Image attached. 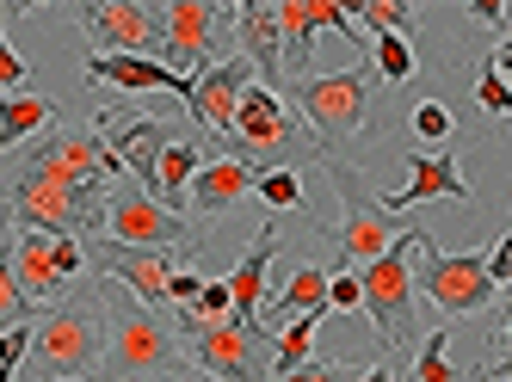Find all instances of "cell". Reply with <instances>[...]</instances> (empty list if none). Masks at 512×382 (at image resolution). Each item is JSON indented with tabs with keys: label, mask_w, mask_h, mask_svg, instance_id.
<instances>
[{
	"label": "cell",
	"mask_w": 512,
	"mask_h": 382,
	"mask_svg": "<svg viewBox=\"0 0 512 382\" xmlns=\"http://www.w3.org/2000/svg\"><path fill=\"white\" fill-rule=\"evenodd\" d=\"M500 352L512 358V309H506V321H500Z\"/></svg>",
	"instance_id": "b9f144b4"
},
{
	"label": "cell",
	"mask_w": 512,
	"mask_h": 382,
	"mask_svg": "<svg viewBox=\"0 0 512 382\" xmlns=\"http://www.w3.org/2000/svg\"><path fill=\"white\" fill-rule=\"evenodd\" d=\"M426 241H432L426 228L408 222V235H401L377 265H364V315L377 321L383 346H414V253Z\"/></svg>",
	"instance_id": "52a82bcc"
},
{
	"label": "cell",
	"mask_w": 512,
	"mask_h": 382,
	"mask_svg": "<svg viewBox=\"0 0 512 382\" xmlns=\"http://www.w3.org/2000/svg\"><path fill=\"white\" fill-rule=\"evenodd\" d=\"M179 259H192V253H155V247H124V241H112V235H99V241H87V265L99 278H118L130 296H142L155 315H173V296H167V284H173V272H179Z\"/></svg>",
	"instance_id": "9c48e42d"
},
{
	"label": "cell",
	"mask_w": 512,
	"mask_h": 382,
	"mask_svg": "<svg viewBox=\"0 0 512 382\" xmlns=\"http://www.w3.org/2000/svg\"><path fill=\"white\" fill-rule=\"evenodd\" d=\"M278 31H284V87L315 74V37L327 31L321 25V7L315 0H278Z\"/></svg>",
	"instance_id": "ffe728a7"
},
{
	"label": "cell",
	"mask_w": 512,
	"mask_h": 382,
	"mask_svg": "<svg viewBox=\"0 0 512 382\" xmlns=\"http://www.w3.org/2000/svg\"><path fill=\"white\" fill-rule=\"evenodd\" d=\"M173 333L186 339L192 370H204L210 382H272V352H278V333H266L260 321H198L192 309H173L167 315Z\"/></svg>",
	"instance_id": "5b68a950"
},
{
	"label": "cell",
	"mask_w": 512,
	"mask_h": 382,
	"mask_svg": "<svg viewBox=\"0 0 512 382\" xmlns=\"http://www.w3.org/2000/svg\"><path fill=\"white\" fill-rule=\"evenodd\" d=\"M469 13H482V19H494V25H506V19H512V13L500 7V0H475V7H469Z\"/></svg>",
	"instance_id": "f35d334b"
},
{
	"label": "cell",
	"mask_w": 512,
	"mask_h": 382,
	"mask_svg": "<svg viewBox=\"0 0 512 382\" xmlns=\"http://www.w3.org/2000/svg\"><path fill=\"white\" fill-rule=\"evenodd\" d=\"M56 124V105L38 99V93H0V155H13V148L50 136Z\"/></svg>",
	"instance_id": "603a6c76"
},
{
	"label": "cell",
	"mask_w": 512,
	"mask_h": 382,
	"mask_svg": "<svg viewBox=\"0 0 512 382\" xmlns=\"http://www.w3.org/2000/svg\"><path fill=\"white\" fill-rule=\"evenodd\" d=\"M327 278H334V272H321V265H303V272L297 278H290L272 302H266V309H260V327L272 333V327H290V321H303V315H334V309H327Z\"/></svg>",
	"instance_id": "44dd1931"
},
{
	"label": "cell",
	"mask_w": 512,
	"mask_h": 382,
	"mask_svg": "<svg viewBox=\"0 0 512 382\" xmlns=\"http://www.w3.org/2000/svg\"><path fill=\"white\" fill-rule=\"evenodd\" d=\"M25 81H31V68H25V56L7 44V31H0V93H25Z\"/></svg>",
	"instance_id": "e575fe53"
},
{
	"label": "cell",
	"mask_w": 512,
	"mask_h": 382,
	"mask_svg": "<svg viewBox=\"0 0 512 382\" xmlns=\"http://www.w3.org/2000/svg\"><path fill=\"white\" fill-rule=\"evenodd\" d=\"M445 315H482L500 296V284L488 278V253H438L432 241L420 247V278H414Z\"/></svg>",
	"instance_id": "30bf717a"
},
{
	"label": "cell",
	"mask_w": 512,
	"mask_h": 382,
	"mask_svg": "<svg viewBox=\"0 0 512 382\" xmlns=\"http://www.w3.org/2000/svg\"><path fill=\"white\" fill-rule=\"evenodd\" d=\"M506 222H512V216H506Z\"/></svg>",
	"instance_id": "c3c4849f"
},
{
	"label": "cell",
	"mask_w": 512,
	"mask_h": 382,
	"mask_svg": "<svg viewBox=\"0 0 512 382\" xmlns=\"http://www.w3.org/2000/svg\"><path fill=\"white\" fill-rule=\"evenodd\" d=\"M469 382H488V370H475V376H469Z\"/></svg>",
	"instance_id": "f6af8a7d"
},
{
	"label": "cell",
	"mask_w": 512,
	"mask_h": 382,
	"mask_svg": "<svg viewBox=\"0 0 512 382\" xmlns=\"http://www.w3.org/2000/svg\"><path fill=\"white\" fill-rule=\"evenodd\" d=\"M278 247H284V235H278V222L266 216L260 235L247 241V253L235 259V272H229V296H235V315L241 321H260V309H266V265H272Z\"/></svg>",
	"instance_id": "ac0fdd59"
},
{
	"label": "cell",
	"mask_w": 512,
	"mask_h": 382,
	"mask_svg": "<svg viewBox=\"0 0 512 382\" xmlns=\"http://www.w3.org/2000/svg\"><path fill=\"white\" fill-rule=\"evenodd\" d=\"M364 25L408 37V31H414V7H401V0H364Z\"/></svg>",
	"instance_id": "f546056e"
},
{
	"label": "cell",
	"mask_w": 512,
	"mask_h": 382,
	"mask_svg": "<svg viewBox=\"0 0 512 382\" xmlns=\"http://www.w3.org/2000/svg\"><path fill=\"white\" fill-rule=\"evenodd\" d=\"M235 19V7H210V0H173L161 7V50L167 68L198 81L204 68H216V31Z\"/></svg>",
	"instance_id": "7c38bea8"
},
{
	"label": "cell",
	"mask_w": 512,
	"mask_h": 382,
	"mask_svg": "<svg viewBox=\"0 0 512 382\" xmlns=\"http://www.w3.org/2000/svg\"><path fill=\"white\" fill-rule=\"evenodd\" d=\"M93 56H149L161 62V7H136V0H87L75 7Z\"/></svg>",
	"instance_id": "8fae6325"
},
{
	"label": "cell",
	"mask_w": 512,
	"mask_h": 382,
	"mask_svg": "<svg viewBox=\"0 0 512 382\" xmlns=\"http://www.w3.org/2000/svg\"><path fill=\"white\" fill-rule=\"evenodd\" d=\"M371 62H377V81L383 87L414 81V44H408V37H395V31H377L371 37Z\"/></svg>",
	"instance_id": "484cf974"
},
{
	"label": "cell",
	"mask_w": 512,
	"mask_h": 382,
	"mask_svg": "<svg viewBox=\"0 0 512 382\" xmlns=\"http://www.w3.org/2000/svg\"><path fill=\"white\" fill-rule=\"evenodd\" d=\"M321 167H327V179H334V191H340V228H334L340 259H346V265H377L401 235H408V222H395V216L383 210V198L364 185V173H358L352 161L327 155Z\"/></svg>",
	"instance_id": "8992f818"
},
{
	"label": "cell",
	"mask_w": 512,
	"mask_h": 382,
	"mask_svg": "<svg viewBox=\"0 0 512 382\" xmlns=\"http://www.w3.org/2000/svg\"><path fill=\"white\" fill-rule=\"evenodd\" d=\"M253 191H260V204L272 216H290V210L303 204V173H260V179H253Z\"/></svg>",
	"instance_id": "83f0119b"
},
{
	"label": "cell",
	"mask_w": 512,
	"mask_h": 382,
	"mask_svg": "<svg viewBox=\"0 0 512 382\" xmlns=\"http://www.w3.org/2000/svg\"><path fill=\"white\" fill-rule=\"evenodd\" d=\"M93 130H99V142L112 148L118 167H124L142 191H155L161 155H167V124H161V118H112V111H99Z\"/></svg>",
	"instance_id": "5bb4252c"
},
{
	"label": "cell",
	"mask_w": 512,
	"mask_h": 382,
	"mask_svg": "<svg viewBox=\"0 0 512 382\" xmlns=\"http://www.w3.org/2000/svg\"><path fill=\"white\" fill-rule=\"evenodd\" d=\"M445 346H451V333H445V327H432V333H426V346L414 352V376H408V382H463V376L451 370Z\"/></svg>",
	"instance_id": "4316f807"
},
{
	"label": "cell",
	"mask_w": 512,
	"mask_h": 382,
	"mask_svg": "<svg viewBox=\"0 0 512 382\" xmlns=\"http://www.w3.org/2000/svg\"><path fill=\"white\" fill-rule=\"evenodd\" d=\"M99 302H105V364L99 370L112 382H167L186 370V352H179V333L167 327V315H155L118 278H99Z\"/></svg>",
	"instance_id": "7a4b0ae2"
},
{
	"label": "cell",
	"mask_w": 512,
	"mask_h": 382,
	"mask_svg": "<svg viewBox=\"0 0 512 382\" xmlns=\"http://www.w3.org/2000/svg\"><path fill=\"white\" fill-rule=\"evenodd\" d=\"M31 315H38V302L19 290V272H13V235H7V222H0V333H7V327H25Z\"/></svg>",
	"instance_id": "cb8c5ba5"
},
{
	"label": "cell",
	"mask_w": 512,
	"mask_h": 382,
	"mask_svg": "<svg viewBox=\"0 0 512 382\" xmlns=\"http://www.w3.org/2000/svg\"><path fill=\"white\" fill-rule=\"evenodd\" d=\"M13 272H19V290L31 302H62V290H68V272H62L50 235H25V228H13Z\"/></svg>",
	"instance_id": "d6986e66"
},
{
	"label": "cell",
	"mask_w": 512,
	"mask_h": 382,
	"mask_svg": "<svg viewBox=\"0 0 512 382\" xmlns=\"http://www.w3.org/2000/svg\"><path fill=\"white\" fill-rule=\"evenodd\" d=\"M31 339H38V327H7V333H0V370H19L25 358H31Z\"/></svg>",
	"instance_id": "836d02e7"
},
{
	"label": "cell",
	"mask_w": 512,
	"mask_h": 382,
	"mask_svg": "<svg viewBox=\"0 0 512 382\" xmlns=\"http://www.w3.org/2000/svg\"><path fill=\"white\" fill-rule=\"evenodd\" d=\"M327 309H334V315H352V309H364V278H352V272H334V278H327Z\"/></svg>",
	"instance_id": "d6a6232c"
},
{
	"label": "cell",
	"mask_w": 512,
	"mask_h": 382,
	"mask_svg": "<svg viewBox=\"0 0 512 382\" xmlns=\"http://www.w3.org/2000/svg\"><path fill=\"white\" fill-rule=\"evenodd\" d=\"M105 235L124 247H155V253H198L192 222L173 216L155 191H142L124 167L112 173V198H105Z\"/></svg>",
	"instance_id": "ba28073f"
},
{
	"label": "cell",
	"mask_w": 512,
	"mask_h": 382,
	"mask_svg": "<svg viewBox=\"0 0 512 382\" xmlns=\"http://www.w3.org/2000/svg\"><path fill=\"white\" fill-rule=\"evenodd\" d=\"M173 382H210V376H204V370H179Z\"/></svg>",
	"instance_id": "7bdbcfd3"
},
{
	"label": "cell",
	"mask_w": 512,
	"mask_h": 382,
	"mask_svg": "<svg viewBox=\"0 0 512 382\" xmlns=\"http://www.w3.org/2000/svg\"><path fill=\"white\" fill-rule=\"evenodd\" d=\"M352 376H358L352 364H321V358H309L297 376H272V382H352Z\"/></svg>",
	"instance_id": "d590c367"
},
{
	"label": "cell",
	"mask_w": 512,
	"mask_h": 382,
	"mask_svg": "<svg viewBox=\"0 0 512 382\" xmlns=\"http://www.w3.org/2000/svg\"><path fill=\"white\" fill-rule=\"evenodd\" d=\"M315 333H321V315H303L278 327V352H272V376H297L309 358H315Z\"/></svg>",
	"instance_id": "d4e9b609"
},
{
	"label": "cell",
	"mask_w": 512,
	"mask_h": 382,
	"mask_svg": "<svg viewBox=\"0 0 512 382\" xmlns=\"http://www.w3.org/2000/svg\"><path fill=\"white\" fill-rule=\"evenodd\" d=\"M87 81H105L118 93H179V99H192L186 74H173L167 62H149V56H87Z\"/></svg>",
	"instance_id": "e0dca14e"
},
{
	"label": "cell",
	"mask_w": 512,
	"mask_h": 382,
	"mask_svg": "<svg viewBox=\"0 0 512 382\" xmlns=\"http://www.w3.org/2000/svg\"><path fill=\"white\" fill-rule=\"evenodd\" d=\"M192 315H198V321H229V315H235V296H229V278H210V284L198 290V302H192Z\"/></svg>",
	"instance_id": "4dcf8cb0"
},
{
	"label": "cell",
	"mask_w": 512,
	"mask_h": 382,
	"mask_svg": "<svg viewBox=\"0 0 512 382\" xmlns=\"http://www.w3.org/2000/svg\"><path fill=\"white\" fill-rule=\"evenodd\" d=\"M352 382H395V370H389V364H371V370H358Z\"/></svg>",
	"instance_id": "ab89813d"
},
{
	"label": "cell",
	"mask_w": 512,
	"mask_h": 382,
	"mask_svg": "<svg viewBox=\"0 0 512 382\" xmlns=\"http://www.w3.org/2000/svg\"><path fill=\"white\" fill-rule=\"evenodd\" d=\"M105 364V302L68 296L38 315V339L25 358V382H87Z\"/></svg>",
	"instance_id": "3957f363"
},
{
	"label": "cell",
	"mask_w": 512,
	"mask_h": 382,
	"mask_svg": "<svg viewBox=\"0 0 512 382\" xmlns=\"http://www.w3.org/2000/svg\"><path fill=\"white\" fill-rule=\"evenodd\" d=\"M377 62H358V68H340V74H303L290 81V105L297 118L309 124V142L321 148V161L334 155L340 142H358L364 124H371V99H377Z\"/></svg>",
	"instance_id": "277c9868"
},
{
	"label": "cell",
	"mask_w": 512,
	"mask_h": 382,
	"mask_svg": "<svg viewBox=\"0 0 512 382\" xmlns=\"http://www.w3.org/2000/svg\"><path fill=\"white\" fill-rule=\"evenodd\" d=\"M488 376H512V364H506V370H494V364H488Z\"/></svg>",
	"instance_id": "ee69618b"
},
{
	"label": "cell",
	"mask_w": 512,
	"mask_h": 382,
	"mask_svg": "<svg viewBox=\"0 0 512 382\" xmlns=\"http://www.w3.org/2000/svg\"><path fill=\"white\" fill-rule=\"evenodd\" d=\"M253 191V173L241 167V161H229V155H210L204 167H198V179H192V204L186 210H198V216H223V210H235L241 198Z\"/></svg>",
	"instance_id": "7402d4cb"
},
{
	"label": "cell",
	"mask_w": 512,
	"mask_h": 382,
	"mask_svg": "<svg viewBox=\"0 0 512 382\" xmlns=\"http://www.w3.org/2000/svg\"><path fill=\"white\" fill-rule=\"evenodd\" d=\"M494 68H500V74H512V37H506V44L494 50Z\"/></svg>",
	"instance_id": "60d3db41"
},
{
	"label": "cell",
	"mask_w": 512,
	"mask_h": 382,
	"mask_svg": "<svg viewBox=\"0 0 512 382\" xmlns=\"http://www.w3.org/2000/svg\"><path fill=\"white\" fill-rule=\"evenodd\" d=\"M0 382H13V370H0Z\"/></svg>",
	"instance_id": "bcb514c9"
},
{
	"label": "cell",
	"mask_w": 512,
	"mask_h": 382,
	"mask_svg": "<svg viewBox=\"0 0 512 382\" xmlns=\"http://www.w3.org/2000/svg\"><path fill=\"white\" fill-rule=\"evenodd\" d=\"M488 278H494L500 290H512V222H506V235H500V247L488 253Z\"/></svg>",
	"instance_id": "74e56055"
},
{
	"label": "cell",
	"mask_w": 512,
	"mask_h": 382,
	"mask_svg": "<svg viewBox=\"0 0 512 382\" xmlns=\"http://www.w3.org/2000/svg\"><path fill=\"white\" fill-rule=\"evenodd\" d=\"M457 124H451V105H438V99H426V105H414V136L420 142H445Z\"/></svg>",
	"instance_id": "1f68e13d"
},
{
	"label": "cell",
	"mask_w": 512,
	"mask_h": 382,
	"mask_svg": "<svg viewBox=\"0 0 512 382\" xmlns=\"http://www.w3.org/2000/svg\"><path fill=\"white\" fill-rule=\"evenodd\" d=\"M482 370H488V364H482ZM488 382H500V376H488Z\"/></svg>",
	"instance_id": "7dc6e473"
},
{
	"label": "cell",
	"mask_w": 512,
	"mask_h": 382,
	"mask_svg": "<svg viewBox=\"0 0 512 382\" xmlns=\"http://www.w3.org/2000/svg\"><path fill=\"white\" fill-rule=\"evenodd\" d=\"M112 173H118V155L99 142V130H50L19 148V167L0 185V216L19 222L25 235L99 241Z\"/></svg>",
	"instance_id": "6da1fadb"
},
{
	"label": "cell",
	"mask_w": 512,
	"mask_h": 382,
	"mask_svg": "<svg viewBox=\"0 0 512 382\" xmlns=\"http://www.w3.org/2000/svg\"><path fill=\"white\" fill-rule=\"evenodd\" d=\"M247 87H260V74H253V62L235 50V56H223L216 68H204L198 81H192V99H186V111H192V124L216 142V136H229L235 130V118H241V99H247Z\"/></svg>",
	"instance_id": "4fadbf2b"
},
{
	"label": "cell",
	"mask_w": 512,
	"mask_h": 382,
	"mask_svg": "<svg viewBox=\"0 0 512 382\" xmlns=\"http://www.w3.org/2000/svg\"><path fill=\"white\" fill-rule=\"evenodd\" d=\"M426 198L469 204V179H463V161H457V155H414V161H408V185L389 191L383 210L395 216V210H414V204H426Z\"/></svg>",
	"instance_id": "2e32d148"
},
{
	"label": "cell",
	"mask_w": 512,
	"mask_h": 382,
	"mask_svg": "<svg viewBox=\"0 0 512 382\" xmlns=\"http://www.w3.org/2000/svg\"><path fill=\"white\" fill-rule=\"evenodd\" d=\"M235 37H241V56L253 62V74H260V87H284V31H278V7L272 0H241L235 7Z\"/></svg>",
	"instance_id": "9a60e30c"
},
{
	"label": "cell",
	"mask_w": 512,
	"mask_h": 382,
	"mask_svg": "<svg viewBox=\"0 0 512 382\" xmlns=\"http://www.w3.org/2000/svg\"><path fill=\"white\" fill-rule=\"evenodd\" d=\"M475 105H482L488 118H512V81H506L494 62L482 68V81H475Z\"/></svg>",
	"instance_id": "f1b7e54d"
},
{
	"label": "cell",
	"mask_w": 512,
	"mask_h": 382,
	"mask_svg": "<svg viewBox=\"0 0 512 382\" xmlns=\"http://www.w3.org/2000/svg\"><path fill=\"white\" fill-rule=\"evenodd\" d=\"M210 278H198V272H186V265H179V272H173V284H167V296H173V309H192V302H198V290H204Z\"/></svg>",
	"instance_id": "8d00e7d4"
}]
</instances>
